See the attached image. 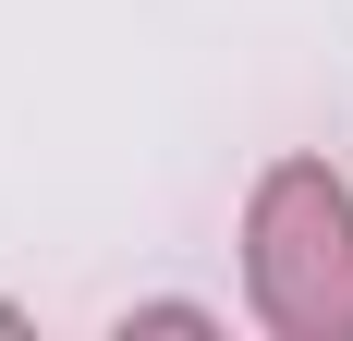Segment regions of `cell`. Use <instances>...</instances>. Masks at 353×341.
<instances>
[{
    "label": "cell",
    "mask_w": 353,
    "mask_h": 341,
    "mask_svg": "<svg viewBox=\"0 0 353 341\" xmlns=\"http://www.w3.org/2000/svg\"><path fill=\"white\" fill-rule=\"evenodd\" d=\"M244 293L281 341H353V183L329 159H281L244 207Z\"/></svg>",
    "instance_id": "6da1fadb"
}]
</instances>
